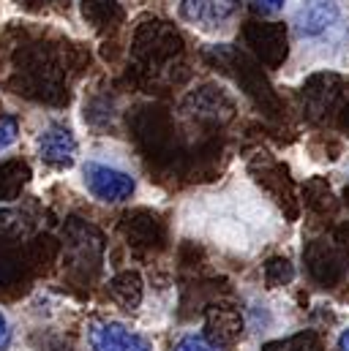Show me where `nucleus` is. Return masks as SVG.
I'll return each mask as SVG.
<instances>
[{
	"instance_id": "nucleus-1",
	"label": "nucleus",
	"mask_w": 349,
	"mask_h": 351,
	"mask_svg": "<svg viewBox=\"0 0 349 351\" xmlns=\"http://www.w3.org/2000/svg\"><path fill=\"white\" fill-rule=\"evenodd\" d=\"M210 199L213 202L199 204L194 218L185 215V226L194 229V234L210 240L221 251L240 256H249L267 245L275 229V218L260 196L243 188H232Z\"/></svg>"
},
{
	"instance_id": "nucleus-2",
	"label": "nucleus",
	"mask_w": 349,
	"mask_h": 351,
	"mask_svg": "<svg viewBox=\"0 0 349 351\" xmlns=\"http://www.w3.org/2000/svg\"><path fill=\"white\" fill-rule=\"evenodd\" d=\"M341 25L339 0H300L295 11V30L303 41H319Z\"/></svg>"
},
{
	"instance_id": "nucleus-3",
	"label": "nucleus",
	"mask_w": 349,
	"mask_h": 351,
	"mask_svg": "<svg viewBox=\"0 0 349 351\" xmlns=\"http://www.w3.org/2000/svg\"><path fill=\"white\" fill-rule=\"evenodd\" d=\"M82 177H85V188L101 202H112V204L126 202L137 191V182L128 172L98 164V161H87L82 167Z\"/></svg>"
},
{
	"instance_id": "nucleus-4",
	"label": "nucleus",
	"mask_w": 349,
	"mask_h": 351,
	"mask_svg": "<svg viewBox=\"0 0 349 351\" xmlns=\"http://www.w3.org/2000/svg\"><path fill=\"white\" fill-rule=\"evenodd\" d=\"M90 351H153L150 341L120 322H93L87 327Z\"/></svg>"
},
{
	"instance_id": "nucleus-5",
	"label": "nucleus",
	"mask_w": 349,
	"mask_h": 351,
	"mask_svg": "<svg viewBox=\"0 0 349 351\" xmlns=\"http://www.w3.org/2000/svg\"><path fill=\"white\" fill-rule=\"evenodd\" d=\"M240 11L238 0H183L180 16L199 30H221Z\"/></svg>"
},
{
	"instance_id": "nucleus-6",
	"label": "nucleus",
	"mask_w": 349,
	"mask_h": 351,
	"mask_svg": "<svg viewBox=\"0 0 349 351\" xmlns=\"http://www.w3.org/2000/svg\"><path fill=\"white\" fill-rule=\"evenodd\" d=\"M36 147H38V156L41 161L52 164V167H69L77 156V139L71 134L69 125L63 123H52L47 125L38 139H36Z\"/></svg>"
},
{
	"instance_id": "nucleus-7",
	"label": "nucleus",
	"mask_w": 349,
	"mask_h": 351,
	"mask_svg": "<svg viewBox=\"0 0 349 351\" xmlns=\"http://www.w3.org/2000/svg\"><path fill=\"white\" fill-rule=\"evenodd\" d=\"M19 136V120L11 117V114H3L0 117V153H5Z\"/></svg>"
},
{
	"instance_id": "nucleus-8",
	"label": "nucleus",
	"mask_w": 349,
	"mask_h": 351,
	"mask_svg": "<svg viewBox=\"0 0 349 351\" xmlns=\"http://www.w3.org/2000/svg\"><path fill=\"white\" fill-rule=\"evenodd\" d=\"M174 351H216L202 335H183L180 341H177V346Z\"/></svg>"
},
{
	"instance_id": "nucleus-9",
	"label": "nucleus",
	"mask_w": 349,
	"mask_h": 351,
	"mask_svg": "<svg viewBox=\"0 0 349 351\" xmlns=\"http://www.w3.org/2000/svg\"><path fill=\"white\" fill-rule=\"evenodd\" d=\"M249 3H251L260 14H267V16H270V14H278V11L284 8V0H249Z\"/></svg>"
},
{
	"instance_id": "nucleus-10",
	"label": "nucleus",
	"mask_w": 349,
	"mask_h": 351,
	"mask_svg": "<svg viewBox=\"0 0 349 351\" xmlns=\"http://www.w3.org/2000/svg\"><path fill=\"white\" fill-rule=\"evenodd\" d=\"M11 346V327H8V319L0 313V351H8Z\"/></svg>"
},
{
	"instance_id": "nucleus-11",
	"label": "nucleus",
	"mask_w": 349,
	"mask_h": 351,
	"mask_svg": "<svg viewBox=\"0 0 349 351\" xmlns=\"http://www.w3.org/2000/svg\"><path fill=\"white\" fill-rule=\"evenodd\" d=\"M339 351H349V327L339 335Z\"/></svg>"
}]
</instances>
